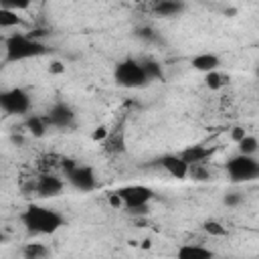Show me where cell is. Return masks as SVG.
Returning a JSON list of instances; mask_svg holds the SVG:
<instances>
[{
	"label": "cell",
	"mask_w": 259,
	"mask_h": 259,
	"mask_svg": "<svg viewBox=\"0 0 259 259\" xmlns=\"http://www.w3.org/2000/svg\"><path fill=\"white\" fill-rule=\"evenodd\" d=\"M20 221L30 233H36V235H51L65 225V219L59 210L42 204H28L22 210Z\"/></svg>",
	"instance_id": "cell-1"
},
{
	"label": "cell",
	"mask_w": 259,
	"mask_h": 259,
	"mask_svg": "<svg viewBox=\"0 0 259 259\" xmlns=\"http://www.w3.org/2000/svg\"><path fill=\"white\" fill-rule=\"evenodd\" d=\"M225 170L233 182H249L259 178V160L255 156H247L239 152L225 164Z\"/></svg>",
	"instance_id": "cell-4"
},
{
	"label": "cell",
	"mask_w": 259,
	"mask_h": 259,
	"mask_svg": "<svg viewBox=\"0 0 259 259\" xmlns=\"http://www.w3.org/2000/svg\"><path fill=\"white\" fill-rule=\"evenodd\" d=\"M103 150L107 154H119L125 150V136H123V130H113L109 132V136L103 140Z\"/></svg>",
	"instance_id": "cell-14"
},
{
	"label": "cell",
	"mask_w": 259,
	"mask_h": 259,
	"mask_svg": "<svg viewBox=\"0 0 259 259\" xmlns=\"http://www.w3.org/2000/svg\"><path fill=\"white\" fill-rule=\"evenodd\" d=\"M107 136H109V130L101 125V127H97V130L91 134V140H95V142H103Z\"/></svg>",
	"instance_id": "cell-24"
},
{
	"label": "cell",
	"mask_w": 259,
	"mask_h": 259,
	"mask_svg": "<svg viewBox=\"0 0 259 259\" xmlns=\"http://www.w3.org/2000/svg\"><path fill=\"white\" fill-rule=\"evenodd\" d=\"M144 69H146L148 81L162 77V69H160V65H158V63H154V61H146V63H144Z\"/></svg>",
	"instance_id": "cell-22"
},
{
	"label": "cell",
	"mask_w": 259,
	"mask_h": 259,
	"mask_svg": "<svg viewBox=\"0 0 259 259\" xmlns=\"http://www.w3.org/2000/svg\"><path fill=\"white\" fill-rule=\"evenodd\" d=\"M160 166L172 176V178H178V180H184L188 174H190V166L182 160L180 154H164L160 160Z\"/></svg>",
	"instance_id": "cell-8"
},
{
	"label": "cell",
	"mask_w": 259,
	"mask_h": 259,
	"mask_svg": "<svg viewBox=\"0 0 259 259\" xmlns=\"http://www.w3.org/2000/svg\"><path fill=\"white\" fill-rule=\"evenodd\" d=\"M32 0H0V6L4 8H12V10H24L30 6Z\"/></svg>",
	"instance_id": "cell-23"
},
{
	"label": "cell",
	"mask_w": 259,
	"mask_h": 259,
	"mask_svg": "<svg viewBox=\"0 0 259 259\" xmlns=\"http://www.w3.org/2000/svg\"><path fill=\"white\" fill-rule=\"evenodd\" d=\"M20 24V16H18V10H12V8H4L0 6V28L8 30V28H14Z\"/></svg>",
	"instance_id": "cell-16"
},
{
	"label": "cell",
	"mask_w": 259,
	"mask_h": 259,
	"mask_svg": "<svg viewBox=\"0 0 259 259\" xmlns=\"http://www.w3.org/2000/svg\"><path fill=\"white\" fill-rule=\"evenodd\" d=\"M22 255L26 259H40V257H47L49 255V249L42 243H26L22 247Z\"/></svg>",
	"instance_id": "cell-18"
},
{
	"label": "cell",
	"mask_w": 259,
	"mask_h": 259,
	"mask_svg": "<svg viewBox=\"0 0 259 259\" xmlns=\"http://www.w3.org/2000/svg\"><path fill=\"white\" fill-rule=\"evenodd\" d=\"M190 65L200 73H210V71L221 69V59L214 53H198L190 59Z\"/></svg>",
	"instance_id": "cell-10"
},
{
	"label": "cell",
	"mask_w": 259,
	"mask_h": 259,
	"mask_svg": "<svg viewBox=\"0 0 259 259\" xmlns=\"http://www.w3.org/2000/svg\"><path fill=\"white\" fill-rule=\"evenodd\" d=\"M63 186H65V182H63L61 178H57V176H53V174H42V176L36 180L34 190H36V194L42 196V198H53V196H59V194H61Z\"/></svg>",
	"instance_id": "cell-9"
},
{
	"label": "cell",
	"mask_w": 259,
	"mask_h": 259,
	"mask_svg": "<svg viewBox=\"0 0 259 259\" xmlns=\"http://www.w3.org/2000/svg\"><path fill=\"white\" fill-rule=\"evenodd\" d=\"M176 255H178L180 259H210L214 253H212L210 249L202 247V245H192V243H186V245L178 247Z\"/></svg>",
	"instance_id": "cell-13"
},
{
	"label": "cell",
	"mask_w": 259,
	"mask_h": 259,
	"mask_svg": "<svg viewBox=\"0 0 259 259\" xmlns=\"http://www.w3.org/2000/svg\"><path fill=\"white\" fill-rule=\"evenodd\" d=\"M47 119H49V123H53L57 127H65V125H69L73 121V111L65 103H59V105H55L49 111V117Z\"/></svg>",
	"instance_id": "cell-12"
},
{
	"label": "cell",
	"mask_w": 259,
	"mask_h": 259,
	"mask_svg": "<svg viewBox=\"0 0 259 259\" xmlns=\"http://www.w3.org/2000/svg\"><path fill=\"white\" fill-rule=\"evenodd\" d=\"M202 229H204L208 235H212V237H225V235H227V229H225L219 221H214V219L204 221V223H202Z\"/></svg>",
	"instance_id": "cell-20"
},
{
	"label": "cell",
	"mask_w": 259,
	"mask_h": 259,
	"mask_svg": "<svg viewBox=\"0 0 259 259\" xmlns=\"http://www.w3.org/2000/svg\"><path fill=\"white\" fill-rule=\"evenodd\" d=\"M237 150H239L241 154L255 156V154H257V150H259V140H257L255 136H251V134H245V136L237 142Z\"/></svg>",
	"instance_id": "cell-17"
},
{
	"label": "cell",
	"mask_w": 259,
	"mask_h": 259,
	"mask_svg": "<svg viewBox=\"0 0 259 259\" xmlns=\"http://www.w3.org/2000/svg\"><path fill=\"white\" fill-rule=\"evenodd\" d=\"M237 200H239L237 196H227V198H225V202H227V204H235Z\"/></svg>",
	"instance_id": "cell-27"
},
{
	"label": "cell",
	"mask_w": 259,
	"mask_h": 259,
	"mask_svg": "<svg viewBox=\"0 0 259 259\" xmlns=\"http://www.w3.org/2000/svg\"><path fill=\"white\" fill-rule=\"evenodd\" d=\"M121 198V204L125 208H138V206H148V202L154 198V190L144 186V184H127L115 190Z\"/></svg>",
	"instance_id": "cell-6"
},
{
	"label": "cell",
	"mask_w": 259,
	"mask_h": 259,
	"mask_svg": "<svg viewBox=\"0 0 259 259\" xmlns=\"http://www.w3.org/2000/svg\"><path fill=\"white\" fill-rule=\"evenodd\" d=\"M245 134H247V132H245L243 127H239V125H237V127H233V132H231V138H233V142H239V140H241Z\"/></svg>",
	"instance_id": "cell-25"
},
{
	"label": "cell",
	"mask_w": 259,
	"mask_h": 259,
	"mask_svg": "<svg viewBox=\"0 0 259 259\" xmlns=\"http://www.w3.org/2000/svg\"><path fill=\"white\" fill-rule=\"evenodd\" d=\"M0 107L6 113L22 115L30 109V95L22 87H12L0 93Z\"/></svg>",
	"instance_id": "cell-5"
},
{
	"label": "cell",
	"mask_w": 259,
	"mask_h": 259,
	"mask_svg": "<svg viewBox=\"0 0 259 259\" xmlns=\"http://www.w3.org/2000/svg\"><path fill=\"white\" fill-rule=\"evenodd\" d=\"M257 237H259V231H257Z\"/></svg>",
	"instance_id": "cell-28"
},
{
	"label": "cell",
	"mask_w": 259,
	"mask_h": 259,
	"mask_svg": "<svg viewBox=\"0 0 259 259\" xmlns=\"http://www.w3.org/2000/svg\"><path fill=\"white\" fill-rule=\"evenodd\" d=\"M67 182L81 190V192H89L97 186V178H95V172L91 166H85V164H75L69 172H67Z\"/></svg>",
	"instance_id": "cell-7"
},
{
	"label": "cell",
	"mask_w": 259,
	"mask_h": 259,
	"mask_svg": "<svg viewBox=\"0 0 259 259\" xmlns=\"http://www.w3.org/2000/svg\"><path fill=\"white\" fill-rule=\"evenodd\" d=\"M204 83H206V87H208V89L217 91V89H221V87L225 85V77H223V75H221V71L217 69V71L204 73Z\"/></svg>",
	"instance_id": "cell-19"
},
{
	"label": "cell",
	"mask_w": 259,
	"mask_h": 259,
	"mask_svg": "<svg viewBox=\"0 0 259 259\" xmlns=\"http://www.w3.org/2000/svg\"><path fill=\"white\" fill-rule=\"evenodd\" d=\"M182 10H184L182 0H156V4H154V12L160 16H176Z\"/></svg>",
	"instance_id": "cell-15"
},
{
	"label": "cell",
	"mask_w": 259,
	"mask_h": 259,
	"mask_svg": "<svg viewBox=\"0 0 259 259\" xmlns=\"http://www.w3.org/2000/svg\"><path fill=\"white\" fill-rule=\"evenodd\" d=\"M212 154V150L210 148H204V146H188V148H184L182 152H180V156H182V160L188 164V166H196V164H204V160L208 158Z\"/></svg>",
	"instance_id": "cell-11"
},
{
	"label": "cell",
	"mask_w": 259,
	"mask_h": 259,
	"mask_svg": "<svg viewBox=\"0 0 259 259\" xmlns=\"http://www.w3.org/2000/svg\"><path fill=\"white\" fill-rule=\"evenodd\" d=\"M47 121H49V119H42V117H30V119L26 121V125H28V130H30L34 136H42L45 130H47Z\"/></svg>",
	"instance_id": "cell-21"
},
{
	"label": "cell",
	"mask_w": 259,
	"mask_h": 259,
	"mask_svg": "<svg viewBox=\"0 0 259 259\" xmlns=\"http://www.w3.org/2000/svg\"><path fill=\"white\" fill-rule=\"evenodd\" d=\"M51 71H55V73H59V71H63V67H61V63H53V67H51Z\"/></svg>",
	"instance_id": "cell-26"
},
{
	"label": "cell",
	"mask_w": 259,
	"mask_h": 259,
	"mask_svg": "<svg viewBox=\"0 0 259 259\" xmlns=\"http://www.w3.org/2000/svg\"><path fill=\"white\" fill-rule=\"evenodd\" d=\"M4 51H6V61L14 63V61H24V59L38 57V55L47 53V47L30 34L14 32L4 40Z\"/></svg>",
	"instance_id": "cell-2"
},
{
	"label": "cell",
	"mask_w": 259,
	"mask_h": 259,
	"mask_svg": "<svg viewBox=\"0 0 259 259\" xmlns=\"http://www.w3.org/2000/svg\"><path fill=\"white\" fill-rule=\"evenodd\" d=\"M113 81L119 87L125 89H138L142 85L148 83V75L144 69V63L136 61V59H123L115 65L113 69Z\"/></svg>",
	"instance_id": "cell-3"
}]
</instances>
